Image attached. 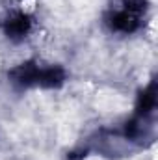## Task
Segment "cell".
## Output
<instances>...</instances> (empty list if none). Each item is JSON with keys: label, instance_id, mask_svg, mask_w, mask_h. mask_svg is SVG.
Listing matches in <instances>:
<instances>
[{"label": "cell", "instance_id": "cell-2", "mask_svg": "<svg viewBox=\"0 0 158 160\" xmlns=\"http://www.w3.org/2000/svg\"><path fill=\"white\" fill-rule=\"evenodd\" d=\"M30 17L28 13L24 11H17V13H11L6 22H4V30H6V36L9 39H22L28 32H30Z\"/></svg>", "mask_w": 158, "mask_h": 160}, {"label": "cell", "instance_id": "cell-1", "mask_svg": "<svg viewBox=\"0 0 158 160\" xmlns=\"http://www.w3.org/2000/svg\"><path fill=\"white\" fill-rule=\"evenodd\" d=\"M145 11V0H121L117 8L112 9L108 24L116 32H134Z\"/></svg>", "mask_w": 158, "mask_h": 160}]
</instances>
